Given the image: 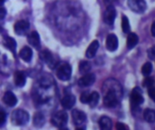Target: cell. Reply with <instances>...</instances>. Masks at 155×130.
<instances>
[{
    "instance_id": "1",
    "label": "cell",
    "mask_w": 155,
    "mask_h": 130,
    "mask_svg": "<svg viewBox=\"0 0 155 130\" xmlns=\"http://www.w3.org/2000/svg\"><path fill=\"white\" fill-rule=\"evenodd\" d=\"M29 121V114L23 109H16L12 112L11 122L15 126H24Z\"/></svg>"
},
{
    "instance_id": "2",
    "label": "cell",
    "mask_w": 155,
    "mask_h": 130,
    "mask_svg": "<svg viewBox=\"0 0 155 130\" xmlns=\"http://www.w3.org/2000/svg\"><path fill=\"white\" fill-rule=\"evenodd\" d=\"M72 75V68L68 63L63 62L59 64L56 68V76L59 80L66 81L70 80Z\"/></svg>"
},
{
    "instance_id": "3",
    "label": "cell",
    "mask_w": 155,
    "mask_h": 130,
    "mask_svg": "<svg viewBox=\"0 0 155 130\" xmlns=\"http://www.w3.org/2000/svg\"><path fill=\"white\" fill-rule=\"evenodd\" d=\"M67 120H68V116H67L66 112L64 110L56 111L52 116V119H51V122L53 123V125L57 128L64 127L67 123Z\"/></svg>"
},
{
    "instance_id": "4",
    "label": "cell",
    "mask_w": 155,
    "mask_h": 130,
    "mask_svg": "<svg viewBox=\"0 0 155 130\" xmlns=\"http://www.w3.org/2000/svg\"><path fill=\"white\" fill-rule=\"evenodd\" d=\"M104 90L105 91V93L108 92V91H113V92H115L116 94H118L120 97L122 96V93H123L122 87H121L120 83L118 81H116L115 80H114V79L107 80L104 82Z\"/></svg>"
},
{
    "instance_id": "5",
    "label": "cell",
    "mask_w": 155,
    "mask_h": 130,
    "mask_svg": "<svg viewBox=\"0 0 155 130\" xmlns=\"http://www.w3.org/2000/svg\"><path fill=\"white\" fill-rule=\"evenodd\" d=\"M131 104L132 107L135 108V107H139L140 105H142L144 101V99L143 97V92L141 90L140 88L136 87L133 90L132 94H131Z\"/></svg>"
},
{
    "instance_id": "6",
    "label": "cell",
    "mask_w": 155,
    "mask_h": 130,
    "mask_svg": "<svg viewBox=\"0 0 155 130\" xmlns=\"http://www.w3.org/2000/svg\"><path fill=\"white\" fill-rule=\"evenodd\" d=\"M120 98L121 97L118 94H116L115 92L108 91V92L105 93V96H104V103L108 108H114L118 104Z\"/></svg>"
},
{
    "instance_id": "7",
    "label": "cell",
    "mask_w": 155,
    "mask_h": 130,
    "mask_svg": "<svg viewBox=\"0 0 155 130\" xmlns=\"http://www.w3.org/2000/svg\"><path fill=\"white\" fill-rule=\"evenodd\" d=\"M128 5L135 13H143L146 10V3L143 0H129Z\"/></svg>"
},
{
    "instance_id": "8",
    "label": "cell",
    "mask_w": 155,
    "mask_h": 130,
    "mask_svg": "<svg viewBox=\"0 0 155 130\" xmlns=\"http://www.w3.org/2000/svg\"><path fill=\"white\" fill-rule=\"evenodd\" d=\"M29 27H30L29 22L25 20H21V21L16 22V24H15V32L19 35H23L27 33V31L29 30Z\"/></svg>"
},
{
    "instance_id": "9",
    "label": "cell",
    "mask_w": 155,
    "mask_h": 130,
    "mask_svg": "<svg viewBox=\"0 0 155 130\" xmlns=\"http://www.w3.org/2000/svg\"><path fill=\"white\" fill-rule=\"evenodd\" d=\"M118 44H119L118 38L115 34L111 33L107 36V38H106V48L108 51H110V52L116 51L118 48Z\"/></svg>"
},
{
    "instance_id": "10",
    "label": "cell",
    "mask_w": 155,
    "mask_h": 130,
    "mask_svg": "<svg viewBox=\"0 0 155 130\" xmlns=\"http://www.w3.org/2000/svg\"><path fill=\"white\" fill-rule=\"evenodd\" d=\"M116 17V10L114 6L110 5L107 7L105 13H104V20L107 24H113L114 22V19Z\"/></svg>"
},
{
    "instance_id": "11",
    "label": "cell",
    "mask_w": 155,
    "mask_h": 130,
    "mask_svg": "<svg viewBox=\"0 0 155 130\" xmlns=\"http://www.w3.org/2000/svg\"><path fill=\"white\" fill-rule=\"evenodd\" d=\"M94 81H95V75L93 73H88L86 75H84L78 81V85L80 87H89L93 85Z\"/></svg>"
},
{
    "instance_id": "12",
    "label": "cell",
    "mask_w": 155,
    "mask_h": 130,
    "mask_svg": "<svg viewBox=\"0 0 155 130\" xmlns=\"http://www.w3.org/2000/svg\"><path fill=\"white\" fill-rule=\"evenodd\" d=\"M3 101L9 107H15L17 104V98L15 97V95L11 92V91H6L4 94L3 97Z\"/></svg>"
},
{
    "instance_id": "13",
    "label": "cell",
    "mask_w": 155,
    "mask_h": 130,
    "mask_svg": "<svg viewBox=\"0 0 155 130\" xmlns=\"http://www.w3.org/2000/svg\"><path fill=\"white\" fill-rule=\"evenodd\" d=\"M72 117H73V120L74 123L75 125H81L83 124L85 120H86V116L85 114L78 109H74L72 112Z\"/></svg>"
},
{
    "instance_id": "14",
    "label": "cell",
    "mask_w": 155,
    "mask_h": 130,
    "mask_svg": "<svg viewBox=\"0 0 155 130\" xmlns=\"http://www.w3.org/2000/svg\"><path fill=\"white\" fill-rule=\"evenodd\" d=\"M61 104L64 109H71L75 104V97L74 95H66L61 100Z\"/></svg>"
},
{
    "instance_id": "15",
    "label": "cell",
    "mask_w": 155,
    "mask_h": 130,
    "mask_svg": "<svg viewBox=\"0 0 155 130\" xmlns=\"http://www.w3.org/2000/svg\"><path fill=\"white\" fill-rule=\"evenodd\" d=\"M27 41H28V43H29L33 47H35V48H36V49H39L40 46H41L39 34H38V33L35 32V31L32 32V33L29 34V36L27 37Z\"/></svg>"
},
{
    "instance_id": "16",
    "label": "cell",
    "mask_w": 155,
    "mask_h": 130,
    "mask_svg": "<svg viewBox=\"0 0 155 130\" xmlns=\"http://www.w3.org/2000/svg\"><path fill=\"white\" fill-rule=\"evenodd\" d=\"M99 48V42L97 40H94L91 43V44L89 45V47L86 50L85 52V56L89 59H92L94 57V55L97 52V50Z\"/></svg>"
},
{
    "instance_id": "17",
    "label": "cell",
    "mask_w": 155,
    "mask_h": 130,
    "mask_svg": "<svg viewBox=\"0 0 155 130\" xmlns=\"http://www.w3.org/2000/svg\"><path fill=\"white\" fill-rule=\"evenodd\" d=\"M40 58L43 62H46L49 67H54V60L53 58V55L50 52H48L47 50H45V51H42L40 52Z\"/></svg>"
},
{
    "instance_id": "18",
    "label": "cell",
    "mask_w": 155,
    "mask_h": 130,
    "mask_svg": "<svg viewBox=\"0 0 155 130\" xmlns=\"http://www.w3.org/2000/svg\"><path fill=\"white\" fill-rule=\"evenodd\" d=\"M19 55H20V58H21L24 62H31L32 57H33V51L31 50L30 47L25 46V47L20 51Z\"/></svg>"
},
{
    "instance_id": "19",
    "label": "cell",
    "mask_w": 155,
    "mask_h": 130,
    "mask_svg": "<svg viewBox=\"0 0 155 130\" xmlns=\"http://www.w3.org/2000/svg\"><path fill=\"white\" fill-rule=\"evenodd\" d=\"M99 127H100V130H112L113 123L111 119H109L106 116L102 117L99 119Z\"/></svg>"
},
{
    "instance_id": "20",
    "label": "cell",
    "mask_w": 155,
    "mask_h": 130,
    "mask_svg": "<svg viewBox=\"0 0 155 130\" xmlns=\"http://www.w3.org/2000/svg\"><path fill=\"white\" fill-rule=\"evenodd\" d=\"M15 79V83L17 87H24L25 84L26 77L25 73L24 71H16L14 76Z\"/></svg>"
},
{
    "instance_id": "21",
    "label": "cell",
    "mask_w": 155,
    "mask_h": 130,
    "mask_svg": "<svg viewBox=\"0 0 155 130\" xmlns=\"http://www.w3.org/2000/svg\"><path fill=\"white\" fill-rule=\"evenodd\" d=\"M3 43L5 45V48L9 49L12 52H15V48H16V43L15 41V39L9 37V36H5L4 40H3Z\"/></svg>"
},
{
    "instance_id": "22",
    "label": "cell",
    "mask_w": 155,
    "mask_h": 130,
    "mask_svg": "<svg viewBox=\"0 0 155 130\" xmlns=\"http://www.w3.org/2000/svg\"><path fill=\"white\" fill-rule=\"evenodd\" d=\"M45 119L44 114L41 112H36L34 116V119H33L34 126L36 128H42L45 125Z\"/></svg>"
},
{
    "instance_id": "23",
    "label": "cell",
    "mask_w": 155,
    "mask_h": 130,
    "mask_svg": "<svg viewBox=\"0 0 155 130\" xmlns=\"http://www.w3.org/2000/svg\"><path fill=\"white\" fill-rule=\"evenodd\" d=\"M138 41H139V38L136 33H129V35L127 37V48L128 49L134 48L136 46V44L138 43Z\"/></svg>"
},
{
    "instance_id": "24",
    "label": "cell",
    "mask_w": 155,
    "mask_h": 130,
    "mask_svg": "<svg viewBox=\"0 0 155 130\" xmlns=\"http://www.w3.org/2000/svg\"><path fill=\"white\" fill-rule=\"evenodd\" d=\"M143 118L144 119L149 122V123H153L155 121V110L153 109H147L144 110L143 112Z\"/></svg>"
},
{
    "instance_id": "25",
    "label": "cell",
    "mask_w": 155,
    "mask_h": 130,
    "mask_svg": "<svg viewBox=\"0 0 155 130\" xmlns=\"http://www.w3.org/2000/svg\"><path fill=\"white\" fill-rule=\"evenodd\" d=\"M90 69H91V64H90L89 62L82 61L80 62V64H79V71H80V73H82L84 75H86V74H88L87 72L90 71Z\"/></svg>"
},
{
    "instance_id": "26",
    "label": "cell",
    "mask_w": 155,
    "mask_h": 130,
    "mask_svg": "<svg viewBox=\"0 0 155 130\" xmlns=\"http://www.w3.org/2000/svg\"><path fill=\"white\" fill-rule=\"evenodd\" d=\"M122 29H123L124 33H129L131 31L129 19L126 15H123V17H122Z\"/></svg>"
},
{
    "instance_id": "27",
    "label": "cell",
    "mask_w": 155,
    "mask_h": 130,
    "mask_svg": "<svg viewBox=\"0 0 155 130\" xmlns=\"http://www.w3.org/2000/svg\"><path fill=\"white\" fill-rule=\"evenodd\" d=\"M99 99H100V95L98 92L94 91L93 93H91V97H90V101H89V105L91 108H94L98 102H99Z\"/></svg>"
},
{
    "instance_id": "28",
    "label": "cell",
    "mask_w": 155,
    "mask_h": 130,
    "mask_svg": "<svg viewBox=\"0 0 155 130\" xmlns=\"http://www.w3.org/2000/svg\"><path fill=\"white\" fill-rule=\"evenodd\" d=\"M152 71H153V65H152V63L151 62H145L143 64V68H142L143 74L145 77H147V76H149L152 73Z\"/></svg>"
},
{
    "instance_id": "29",
    "label": "cell",
    "mask_w": 155,
    "mask_h": 130,
    "mask_svg": "<svg viewBox=\"0 0 155 130\" xmlns=\"http://www.w3.org/2000/svg\"><path fill=\"white\" fill-rule=\"evenodd\" d=\"M90 97H91V94H89V92L87 91H84L82 93L81 95V101L84 103V104H89V101H90Z\"/></svg>"
},
{
    "instance_id": "30",
    "label": "cell",
    "mask_w": 155,
    "mask_h": 130,
    "mask_svg": "<svg viewBox=\"0 0 155 130\" xmlns=\"http://www.w3.org/2000/svg\"><path fill=\"white\" fill-rule=\"evenodd\" d=\"M143 87H146L148 89L152 88L153 85V78H150V77L145 78V80L143 82Z\"/></svg>"
},
{
    "instance_id": "31",
    "label": "cell",
    "mask_w": 155,
    "mask_h": 130,
    "mask_svg": "<svg viewBox=\"0 0 155 130\" xmlns=\"http://www.w3.org/2000/svg\"><path fill=\"white\" fill-rule=\"evenodd\" d=\"M5 117H6V115H5V111L3 109H1V112H0V119H0V126L1 127H3L5 122Z\"/></svg>"
},
{
    "instance_id": "32",
    "label": "cell",
    "mask_w": 155,
    "mask_h": 130,
    "mask_svg": "<svg viewBox=\"0 0 155 130\" xmlns=\"http://www.w3.org/2000/svg\"><path fill=\"white\" fill-rule=\"evenodd\" d=\"M116 129L117 130H129L128 127L126 125H124V123H121V122H118L116 123Z\"/></svg>"
},
{
    "instance_id": "33",
    "label": "cell",
    "mask_w": 155,
    "mask_h": 130,
    "mask_svg": "<svg viewBox=\"0 0 155 130\" xmlns=\"http://www.w3.org/2000/svg\"><path fill=\"white\" fill-rule=\"evenodd\" d=\"M148 94H149V97L155 102V88L153 87L150 88L148 90Z\"/></svg>"
},
{
    "instance_id": "34",
    "label": "cell",
    "mask_w": 155,
    "mask_h": 130,
    "mask_svg": "<svg viewBox=\"0 0 155 130\" xmlns=\"http://www.w3.org/2000/svg\"><path fill=\"white\" fill-rule=\"evenodd\" d=\"M149 56H150L151 59L155 58V46H153V48H151L149 50Z\"/></svg>"
},
{
    "instance_id": "35",
    "label": "cell",
    "mask_w": 155,
    "mask_h": 130,
    "mask_svg": "<svg viewBox=\"0 0 155 130\" xmlns=\"http://www.w3.org/2000/svg\"><path fill=\"white\" fill-rule=\"evenodd\" d=\"M5 14H6L5 9L4 7H1V8H0V19H3V18L5 17Z\"/></svg>"
},
{
    "instance_id": "36",
    "label": "cell",
    "mask_w": 155,
    "mask_h": 130,
    "mask_svg": "<svg viewBox=\"0 0 155 130\" xmlns=\"http://www.w3.org/2000/svg\"><path fill=\"white\" fill-rule=\"evenodd\" d=\"M151 32H152L153 36H154L155 37V21L153 23V24H152V26H151Z\"/></svg>"
},
{
    "instance_id": "37",
    "label": "cell",
    "mask_w": 155,
    "mask_h": 130,
    "mask_svg": "<svg viewBox=\"0 0 155 130\" xmlns=\"http://www.w3.org/2000/svg\"><path fill=\"white\" fill-rule=\"evenodd\" d=\"M76 130H84V128H77Z\"/></svg>"
},
{
    "instance_id": "38",
    "label": "cell",
    "mask_w": 155,
    "mask_h": 130,
    "mask_svg": "<svg viewBox=\"0 0 155 130\" xmlns=\"http://www.w3.org/2000/svg\"><path fill=\"white\" fill-rule=\"evenodd\" d=\"M60 130H68L67 128H62V129H60Z\"/></svg>"
}]
</instances>
